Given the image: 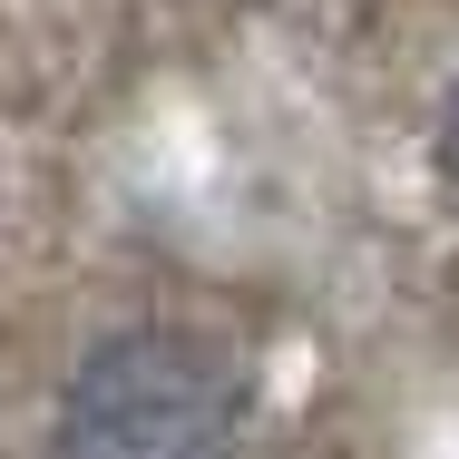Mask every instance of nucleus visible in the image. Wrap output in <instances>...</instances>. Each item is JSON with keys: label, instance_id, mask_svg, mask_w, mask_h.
<instances>
[{"label": "nucleus", "instance_id": "obj_1", "mask_svg": "<svg viewBox=\"0 0 459 459\" xmlns=\"http://www.w3.org/2000/svg\"><path fill=\"white\" fill-rule=\"evenodd\" d=\"M245 371L186 323H127L69 371L49 459H235Z\"/></svg>", "mask_w": 459, "mask_h": 459}, {"label": "nucleus", "instance_id": "obj_2", "mask_svg": "<svg viewBox=\"0 0 459 459\" xmlns=\"http://www.w3.org/2000/svg\"><path fill=\"white\" fill-rule=\"evenodd\" d=\"M430 157H440V186L459 195V89L440 98V127H430Z\"/></svg>", "mask_w": 459, "mask_h": 459}]
</instances>
